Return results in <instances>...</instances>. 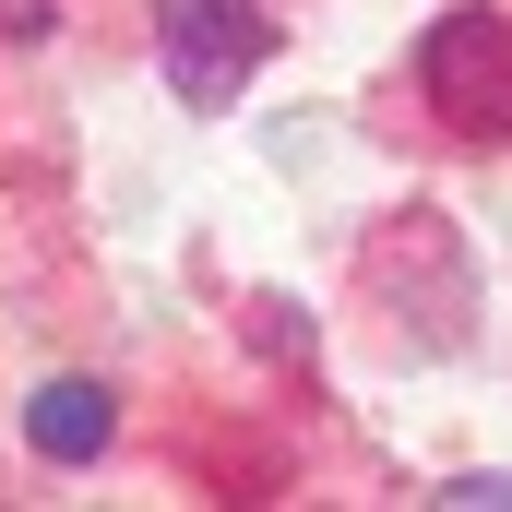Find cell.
<instances>
[{"label": "cell", "instance_id": "cell-1", "mask_svg": "<svg viewBox=\"0 0 512 512\" xmlns=\"http://www.w3.org/2000/svg\"><path fill=\"white\" fill-rule=\"evenodd\" d=\"M262 48H274V24L251 0H155V60H167V84L191 108H227L262 72Z\"/></svg>", "mask_w": 512, "mask_h": 512}, {"label": "cell", "instance_id": "cell-2", "mask_svg": "<svg viewBox=\"0 0 512 512\" xmlns=\"http://www.w3.org/2000/svg\"><path fill=\"white\" fill-rule=\"evenodd\" d=\"M429 96L465 131H512V24L501 12H453L429 36Z\"/></svg>", "mask_w": 512, "mask_h": 512}, {"label": "cell", "instance_id": "cell-3", "mask_svg": "<svg viewBox=\"0 0 512 512\" xmlns=\"http://www.w3.org/2000/svg\"><path fill=\"white\" fill-rule=\"evenodd\" d=\"M108 382H48L36 405H24V441L48 453V465H84V453H108Z\"/></svg>", "mask_w": 512, "mask_h": 512}, {"label": "cell", "instance_id": "cell-4", "mask_svg": "<svg viewBox=\"0 0 512 512\" xmlns=\"http://www.w3.org/2000/svg\"><path fill=\"white\" fill-rule=\"evenodd\" d=\"M441 501H453V512H489V501H501L512 512V477H465V489H441Z\"/></svg>", "mask_w": 512, "mask_h": 512}, {"label": "cell", "instance_id": "cell-5", "mask_svg": "<svg viewBox=\"0 0 512 512\" xmlns=\"http://www.w3.org/2000/svg\"><path fill=\"white\" fill-rule=\"evenodd\" d=\"M0 36L24 48V36H48V0H0Z\"/></svg>", "mask_w": 512, "mask_h": 512}]
</instances>
